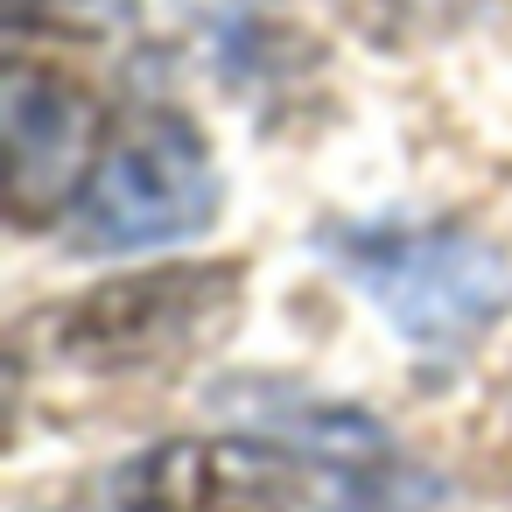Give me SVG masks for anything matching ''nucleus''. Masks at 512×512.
<instances>
[{"instance_id": "f257e3e1", "label": "nucleus", "mask_w": 512, "mask_h": 512, "mask_svg": "<svg viewBox=\"0 0 512 512\" xmlns=\"http://www.w3.org/2000/svg\"><path fill=\"white\" fill-rule=\"evenodd\" d=\"M211 218H218V176L197 127L176 113H134L106 134L71 204V239L92 253H134L197 239Z\"/></svg>"}, {"instance_id": "f03ea898", "label": "nucleus", "mask_w": 512, "mask_h": 512, "mask_svg": "<svg viewBox=\"0 0 512 512\" xmlns=\"http://www.w3.org/2000/svg\"><path fill=\"white\" fill-rule=\"evenodd\" d=\"M351 274L365 281V295L421 344H470L505 316L512 274L505 253L463 225H379V232H351L344 239Z\"/></svg>"}, {"instance_id": "7ed1b4c3", "label": "nucleus", "mask_w": 512, "mask_h": 512, "mask_svg": "<svg viewBox=\"0 0 512 512\" xmlns=\"http://www.w3.org/2000/svg\"><path fill=\"white\" fill-rule=\"evenodd\" d=\"M0 134H8V211L15 225H43L78 204L99 162V106L92 92L36 57H8L0 71Z\"/></svg>"}, {"instance_id": "20e7f679", "label": "nucleus", "mask_w": 512, "mask_h": 512, "mask_svg": "<svg viewBox=\"0 0 512 512\" xmlns=\"http://www.w3.org/2000/svg\"><path fill=\"white\" fill-rule=\"evenodd\" d=\"M239 295V274L232 267H169V274H134V281H113L99 295H85L57 344L99 372H120V365H155V358H176L190 351Z\"/></svg>"}, {"instance_id": "39448f33", "label": "nucleus", "mask_w": 512, "mask_h": 512, "mask_svg": "<svg viewBox=\"0 0 512 512\" xmlns=\"http://www.w3.org/2000/svg\"><path fill=\"white\" fill-rule=\"evenodd\" d=\"M295 498V463L246 435L162 442L113 477V512H295Z\"/></svg>"}, {"instance_id": "423d86ee", "label": "nucleus", "mask_w": 512, "mask_h": 512, "mask_svg": "<svg viewBox=\"0 0 512 512\" xmlns=\"http://www.w3.org/2000/svg\"><path fill=\"white\" fill-rule=\"evenodd\" d=\"M337 463V498H330V512H442V491H435V477L428 470H414V463H400L379 435H365V442H351L344 456H330Z\"/></svg>"}, {"instance_id": "0eeeda50", "label": "nucleus", "mask_w": 512, "mask_h": 512, "mask_svg": "<svg viewBox=\"0 0 512 512\" xmlns=\"http://www.w3.org/2000/svg\"><path fill=\"white\" fill-rule=\"evenodd\" d=\"M57 8H64V0H8V22H15V29H29L36 15H57Z\"/></svg>"}]
</instances>
